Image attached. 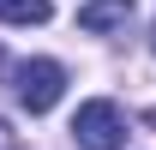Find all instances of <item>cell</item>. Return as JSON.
Returning <instances> with one entry per match:
<instances>
[{
	"label": "cell",
	"mask_w": 156,
	"mask_h": 150,
	"mask_svg": "<svg viewBox=\"0 0 156 150\" xmlns=\"http://www.w3.org/2000/svg\"><path fill=\"white\" fill-rule=\"evenodd\" d=\"M72 138H78V150H120L126 144V114H120L108 96H90V102L72 114Z\"/></svg>",
	"instance_id": "cell-1"
},
{
	"label": "cell",
	"mask_w": 156,
	"mask_h": 150,
	"mask_svg": "<svg viewBox=\"0 0 156 150\" xmlns=\"http://www.w3.org/2000/svg\"><path fill=\"white\" fill-rule=\"evenodd\" d=\"M60 96H66V66L60 60H24L18 66V102L30 114H48Z\"/></svg>",
	"instance_id": "cell-2"
},
{
	"label": "cell",
	"mask_w": 156,
	"mask_h": 150,
	"mask_svg": "<svg viewBox=\"0 0 156 150\" xmlns=\"http://www.w3.org/2000/svg\"><path fill=\"white\" fill-rule=\"evenodd\" d=\"M132 6L138 0H84V6H78V30H90V36L126 30V24H132Z\"/></svg>",
	"instance_id": "cell-3"
},
{
	"label": "cell",
	"mask_w": 156,
	"mask_h": 150,
	"mask_svg": "<svg viewBox=\"0 0 156 150\" xmlns=\"http://www.w3.org/2000/svg\"><path fill=\"white\" fill-rule=\"evenodd\" d=\"M54 6L48 0H0V24H48Z\"/></svg>",
	"instance_id": "cell-4"
},
{
	"label": "cell",
	"mask_w": 156,
	"mask_h": 150,
	"mask_svg": "<svg viewBox=\"0 0 156 150\" xmlns=\"http://www.w3.org/2000/svg\"><path fill=\"white\" fill-rule=\"evenodd\" d=\"M0 150H18V132L6 126V120H0Z\"/></svg>",
	"instance_id": "cell-5"
},
{
	"label": "cell",
	"mask_w": 156,
	"mask_h": 150,
	"mask_svg": "<svg viewBox=\"0 0 156 150\" xmlns=\"http://www.w3.org/2000/svg\"><path fill=\"white\" fill-rule=\"evenodd\" d=\"M144 120H150V126H156V108H150V114H144Z\"/></svg>",
	"instance_id": "cell-6"
},
{
	"label": "cell",
	"mask_w": 156,
	"mask_h": 150,
	"mask_svg": "<svg viewBox=\"0 0 156 150\" xmlns=\"http://www.w3.org/2000/svg\"><path fill=\"white\" fill-rule=\"evenodd\" d=\"M150 48H156V36H150Z\"/></svg>",
	"instance_id": "cell-7"
},
{
	"label": "cell",
	"mask_w": 156,
	"mask_h": 150,
	"mask_svg": "<svg viewBox=\"0 0 156 150\" xmlns=\"http://www.w3.org/2000/svg\"><path fill=\"white\" fill-rule=\"evenodd\" d=\"M0 60H6V54H0Z\"/></svg>",
	"instance_id": "cell-8"
}]
</instances>
